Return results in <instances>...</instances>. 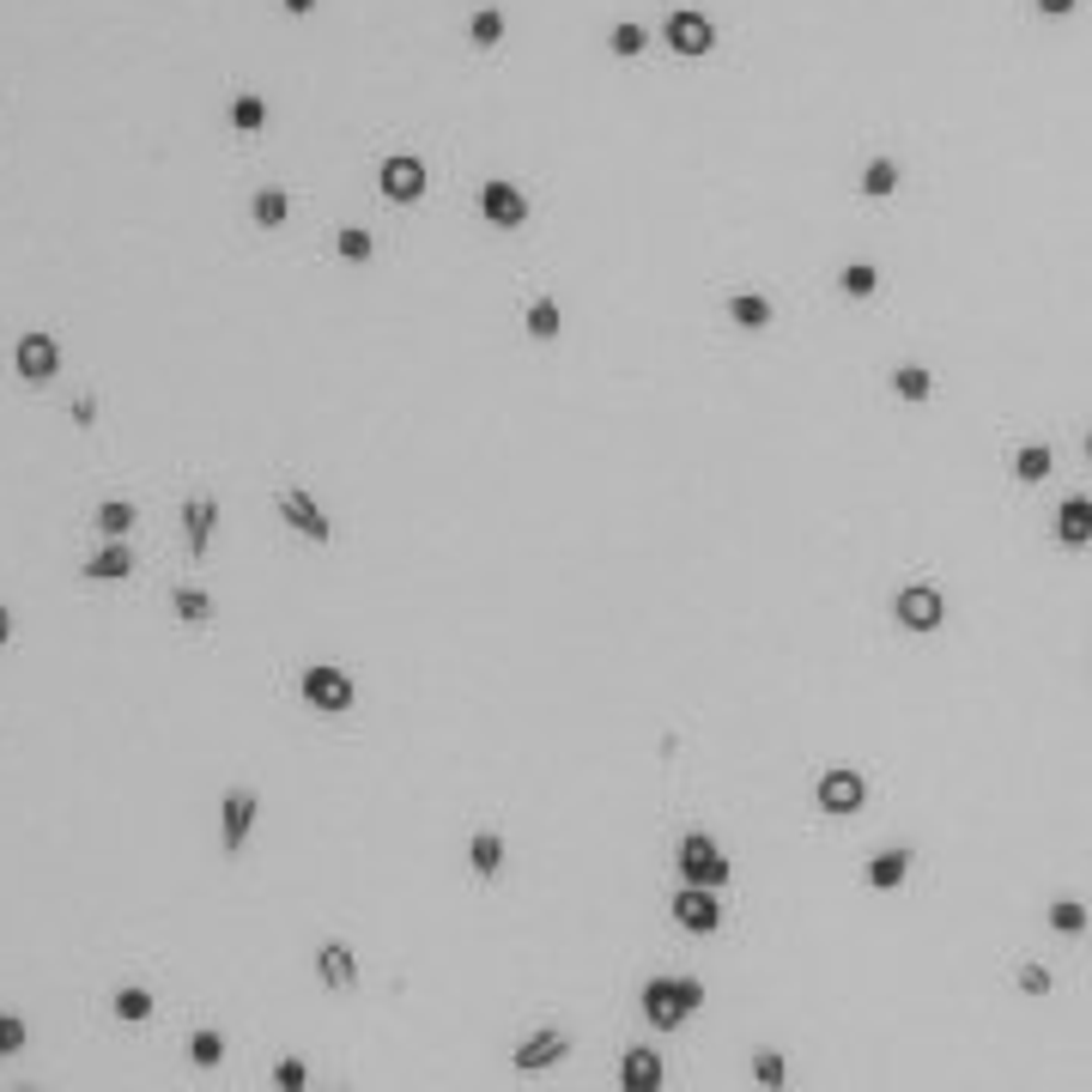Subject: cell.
I'll return each mask as SVG.
<instances>
[{
  "label": "cell",
  "mask_w": 1092,
  "mask_h": 1092,
  "mask_svg": "<svg viewBox=\"0 0 1092 1092\" xmlns=\"http://www.w3.org/2000/svg\"><path fill=\"white\" fill-rule=\"evenodd\" d=\"M637 1001H644V1020L656 1032H680L686 1020L704 1008V984H698V977H650Z\"/></svg>",
  "instance_id": "6da1fadb"
},
{
  "label": "cell",
  "mask_w": 1092,
  "mask_h": 1092,
  "mask_svg": "<svg viewBox=\"0 0 1092 1092\" xmlns=\"http://www.w3.org/2000/svg\"><path fill=\"white\" fill-rule=\"evenodd\" d=\"M674 869H680V886H704V893H716V886H728V855L716 850L711 831H686L680 850H674Z\"/></svg>",
  "instance_id": "7a4b0ae2"
},
{
  "label": "cell",
  "mask_w": 1092,
  "mask_h": 1092,
  "mask_svg": "<svg viewBox=\"0 0 1092 1092\" xmlns=\"http://www.w3.org/2000/svg\"><path fill=\"white\" fill-rule=\"evenodd\" d=\"M303 704L310 711H329V716H341V711H353V674L346 668H334V662H317V668H303Z\"/></svg>",
  "instance_id": "3957f363"
},
{
  "label": "cell",
  "mask_w": 1092,
  "mask_h": 1092,
  "mask_svg": "<svg viewBox=\"0 0 1092 1092\" xmlns=\"http://www.w3.org/2000/svg\"><path fill=\"white\" fill-rule=\"evenodd\" d=\"M814 802H819V814H838V819L862 814V802H869V777L850 771V765H831V771H819Z\"/></svg>",
  "instance_id": "277c9868"
},
{
  "label": "cell",
  "mask_w": 1092,
  "mask_h": 1092,
  "mask_svg": "<svg viewBox=\"0 0 1092 1092\" xmlns=\"http://www.w3.org/2000/svg\"><path fill=\"white\" fill-rule=\"evenodd\" d=\"M255 814H262L255 790H250V783H231V790H225V802H219V843H225V855H243V843H250V831H255Z\"/></svg>",
  "instance_id": "5b68a950"
},
{
  "label": "cell",
  "mask_w": 1092,
  "mask_h": 1092,
  "mask_svg": "<svg viewBox=\"0 0 1092 1092\" xmlns=\"http://www.w3.org/2000/svg\"><path fill=\"white\" fill-rule=\"evenodd\" d=\"M893 619L905 632H934V625L947 619V595L934 589V583H905V589L893 595Z\"/></svg>",
  "instance_id": "8992f818"
},
{
  "label": "cell",
  "mask_w": 1092,
  "mask_h": 1092,
  "mask_svg": "<svg viewBox=\"0 0 1092 1092\" xmlns=\"http://www.w3.org/2000/svg\"><path fill=\"white\" fill-rule=\"evenodd\" d=\"M274 510H279V522H286L291 534L317 540V547H329V540H334V522H329V516H322V504L310 498V492H298V486L274 492Z\"/></svg>",
  "instance_id": "52a82bcc"
},
{
  "label": "cell",
  "mask_w": 1092,
  "mask_h": 1092,
  "mask_svg": "<svg viewBox=\"0 0 1092 1092\" xmlns=\"http://www.w3.org/2000/svg\"><path fill=\"white\" fill-rule=\"evenodd\" d=\"M662 37H668L674 55H686V61H704V55L716 49V25L698 7H680V13H668V25H662Z\"/></svg>",
  "instance_id": "ba28073f"
},
{
  "label": "cell",
  "mask_w": 1092,
  "mask_h": 1092,
  "mask_svg": "<svg viewBox=\"0 0 1092 1092\" xmlns=\"http://www.w3.org/2000/svg\"><path fill=\"white\" fill-rule=\"evenodd\" d=\"M425 183H432V176H425V159H413V152L382 159V171H377V188L395 200V207H413V200L425 195Z\"/></svg>",
  "instance_id": "9c48e42d"
},
{
  "label": "cell",
  "mask_w": 1092,
  "mask_h": 1092,
  "mask_svg": "<svg viewBox=\"0 0 1092 1092\" xmlns=\"http://www.w3.org/2000/svg\"><path fill=\"white\" fill-rule=\"evenodd\" d=\"M13 370H19L25 382H55V370H61V346H55V334H43V329L19 334Z\"/></svg>",
  "instance_id": "30bf717a"
},
{
  "label": "cell",
  "mask_w": 1092,
  "mask_h": 1092,
  "mask_svg": "<svg viewBox=\"0 0 1092 1092\" xmlns=\"http://www.w3.org/2000/svg\"><path fill=\"white\" fill-rule=\"evenodd\" d=\"M668 917L680 922L686 934H716L723 929V905H716V893H704V886H680L668 905Z\"/></svg>",
  "instance_id": "8fae6325"
},
{
  "label": "cell",
  "mask_w": 1092,
  "mask_h": 1092,
  "mask_svg": "<svg viewBox=\"0 0 1092 1092\" xmlns=\"http://www.w3.org/2000/svg\"><path fill=\"white\" fill-rule=\"evenodd\" d=\"M571 1056V1038L559 1026H547V1032H534V1038H522L510 1050V1068L516 1074H540V1068H559Z\"/></svg>",
  "instance_id": "7c38bea8"
},
{
  "label": "cell",
  "mask_w": 1092,
  "mask_h": 1092,
  "mask_svg": "<svg viewBox=\"0 0 1092 1092\" xmlns=\"http://www.w3.org/2000/svg\"><path fill=\"white\" fill-rule=\"evenodd\" d=\"M480 212H486V225H498V231H516V225L528 219V195L516 183H504V176H492V183L480 188Z\"/></svg>",
  "instance_id": "4fadbf2b"
},
{
  "label": "cell",
  "mask_w": 1092,
  "mask_h": 1092,
  "mask_svg": "<svg viewBox=\"0 0 1092 1092\" xmlns=\"http://www.w3.org/2000/svg\"><path fill=\"white\" fill-rule=\"evenodd\" d=\"M668 1068H662L656 1044H632V1050L619 1056V1092H662Z\"/></svg>",
  "instance_id": "5bb4252c"
},
{
  "label": "cell",
  "mask_w": 1092,
  "mask_h": 1092,
  "mask_svg": "<svg viewBox=\"0 0 1092 1092\" xmlns=\"http://www.w3.org/2000/svg\"><path fill=\"white\" fill-rule=\"evenodd\" d=\"M212 528H219V498H212V492H188L183 498V540H188V553L195 559H207Z\"/></svg>",
  "instance_id": "9a60e30c"
},
{
  "label": "cell",
  "mask_w": 1092,
  "mask_h": 1092,
  "mask_svg": "<svg viewBox=\"0 0 1092 1092\" xmlns=\"http://www.w3.org/2000/svg\"><path fill=\"white\" fill-rule=\"evenodd\" d=\"M910 862H917V855H910L905 843H886V850H874V855H869V869H862L869 893H898V886L910 881Z\"/></svg>",
  "instance_id": "2e32d148"
},
{
  "label": "cell",
  "mask_w": 1092,
  "mask_h": 1092,
  "mask_svg": "<svg viewBox=\"0 0 1092 1092\" xmlns=\"http://www.w3.org/2000/svg\"><path fill=\"white\" fill-rule=\"evenodd\" d=\"M317 977H322V989L346 996V989L358 984V953L346 947V941H322L317 947Z\"/></svg>",
  "instance_id": "e0dca14e"
},
{
  "label": "cell",
  "mask_w": 1092,
  "mask_h": 1092,
  "mask_svg": "<svg viewBox=\"0 0 1092 1092\" xmlns=\"http://www.w3.org/2000/svg\"><path fill=\"white\" fill-rule=\"evenodd\" d=\"M1056 547H1092V498H1062L1050 516Z\"/></svg>",
  "instance_id": "ac0fdd59"
},
{
  "label": "cell",
  "mask_w": 1092,
  "mask_h": 1092,
  "mask_svg": "<svg viewBox=\"0 0 1092 1092\" xmlns=\"http://www.w3.org/2000/svg\"><path fill=\"white\" fill-rule=\"evenodd\" d=\"M134 571V553H128V540H110V547H97L92 559L80 565V577L85 583H122Z\"/></svg>",
  "instance_id": "d6986e66"
},
{
  "label": "cell",
  "mask_w": 1092,
  "mask_h": 1092,
  "mask_svg": "<svg viewBox=\"0 0 1092 1092\" xmlns=\"http://www.w3.org/2000/svg\"><path fill=\"white\" fill-rule=\"evenodd\" d=\"M92 522H97V534H104V540H128L134 522H140V504H134V498H104Z\"/></svg>",
  "instance_id": "ffe728a7"
},
{
  "label": "cell",
  "mask_w": 1092,
  "mask_h": 1092,
  "mask_svg": "<svg viewBox=\"0 0 1092 1092\" xmlns=\"http://www.w3.org/2000/svg\"><path fill=\"white\" fill-rule=\"evenodd\" d=\"M468 869H474L480 881H498V869H504V838H498L492 826L468 838Z\"/></svg>",
  "instance_id": "44dd1931"
},
{
  "label": "cell",
  "mask_w": 1092,
  "mask_h": 1092,
  "mask_svg": "<svg viewBox=\"0 0 1092 1092\" xmlns=\"http://www.w3.org/2000/svg\"><path fill=\"white\" fill-rule=\"evenodd\" d=\"M1050 468H1056L1050 444H1020V449H1013V480H1020V486H1044V480H1050Z\"/></svg>",
  "instance_id": "7402d4cb"
},
{
  "label": "cell",
  "mask_w": 1092,
  "mask_h": 1092,
  "mask_svg": "<svg viewBox=\"0 0 1092 1092\" xmlns=\"http://www.w3.org/2000/svg\"><path fill=\"white\" fill-rule=\"evenodd\" d=\"M728 317H735V329L759 334V329H771L777 310H771V298H765V291H735V298H728Z\"/></svg>",
  "instance_id": "603a6c76"
},
{
  "label": "cell",
  "mask_w": 1092,
  "mask_h": 1092,
  "mask_svg": "<svg viewBox=\"0 0 1092 1092\" xmlns=\"http://www.w3.org/2000/svg\"><path fill=\"white\" fill-rule=\"evenodd\" d=\"M250 219L262 225V231H279V225L291 219V195H286V188H255V195H250Z\"/></svg>",
  "instance_id": "cb8c5ba5"
},
{
  "label": "cell",
  "mask_w": 1092,
  "mask_h": 1092,
  "mask_svg": "<svg viewBox=\"0 0 1092 1092\" xmlns=\"http://www.w3.org/2000/svg\"><path fill=\"white\" fill-rule=\"evenodd\" d=\"M752 1087H759V1092H783V1087H790V1062H783V1050H771V1044H759V1050H752Z\"/></svg>",
  "instance_id": "d4e9b609"
},
{
  "label": "cell",
  "mask_w": 1092,
  "mask_h": 1092,
  "mask_svg": "<svg viewBox=\"0 0 1092 1092\" xmlns=\"http://www.w3.org/2000/svg\"><path fill=\"white\" fill-rule=\"evenodd\" d=\"M893 395L910 401V407H922V401L934 395V370H922V365H893Z\"/></svg>",
  "instance_id": "484cf974"
},
{
  "label": "cell",
  "mask_w": 1092,
  "mask_h": 1092,
  "mask_svg": "<svg viewBox=\"0 0 1092 1092\" xmlns=\"http://www.w3.org/2000/svg\"><path fill=\"white\" fill-rule=\"evenodd\" d=\"M1044 922H1050V934H1087L1092 917L1080 898H1050V910H1044Z\"/></svg>",
  "instance_id": "4316f807"
},
{
  "label": "cell",
  "mask_w": 1092,
  "mask_h": 1092,
  "mask_svg": "<svg viewBox=\"0 0 1092 1092\" xmlns=\"http://www.w3.org/2000/svg\"><path fill=\"white\" fill-rule=\"evenodd\" d=\"M110 1008H116V1020H128V1026H140V1020H152V1008H159V1001H152V989H140V984H122V989H116V1001H110Z\"/></svg>",
  "instance_id": "83f0119b"
},
{
  "label": "cell",
  "mask_w": 1092,
  "mask_h": 1092,
  "mask_svg": "<svg viewBox=\"0 0 1092 1092\" xmlns=\"http://www.w3.org/2000/svg\"><path fill=\"white\" fill-rule=\"evenodd\" d=\"M231 128H238V134H262L267 128V97L262 92H238V97H231Z\"/></svg>",
  "instance_id": "f1b7e54d"
},
{
  "label": "cell",
  "mask_w": 1092,
  "mask_h": 1092,
  "mask_svg": "<svg viewBox=\"0 0 1092 1092\" xmlns=\"http://www.w3.org/2000/svg\"><path fill=\"white\" fill-rule=\"evenodd\" d=\"M171 613L183 619V625H207V619H212V595L195 589V583H188V589H171Z\"/></svg>",
  "instance_id": "f546056e"
},
{
  "label": "cell",
  "mask_w": 1092,
  "mask_h": 1092,
  "mask_svg": "<svg viewBox=\"0 0 1092 1092\" xmlns=\"http://www.w3.org/2000/svg\"><path fill=\"white\" fill-rule=\"evenodd\" d=\"M862 195H869V200L898 195V159H869V164H862Z\"/></svg>",
  "instance_id": "4dcf8cb0"
},
{
  "label": "cell",
  "mask_w": 1092,
  "mask_h": 1092,
  "mask_svg": "<svg viewBox=\"0 0 1092 1092\" xmlns=\"http://www.w3.org/2000/svg\"><path fill=\"white\" fill-rule=\"evenodd\" d=\"M522 329L534 334V341H559L565 317H559V303H553V298H534V303H528V317H522Z\"/></svg>",
  "instance_id": "1f68e13d"
},
{
  "label": "cell",
  "mask_w": 1092,
  "mask_h": 1092,
  "mask_svg": "<svg viewBox=\"0 0 1092 1092\" xmlns=\"http://www.w3.org/2000/svg\"><path fill=\"white\" fill-rule=\"evenodd\" d=\"M334 250H341V262L365 267L370 255H377V243H370V231H365V225H341V231H334Z\"/></svg>",
  "instance_id": "d6a6232c"
},
{
  "label": "cell",
  "mask_w": 1092,
  "mask_h": 1092,
  "mask_svg": "<svg viewBox=\"0 0 1092 1092\" xmlns=\"http://www.w3.org/2000/svg\"><path fill=\"white\" fill-rule=\"evenodd\" d=\"M838 291H843V298H874V291H881V267H874V262H850L838 274Z\"/></svg>",
  "instance_id": "836d02e7"
},
{
  "label": "cell",
  "mask_w": 1092,
  "mask_h": 1092,
  "mask_svg": "<svg viewBox=\"0 0 1092 1092\" xmlns=\"http://www.w3.org/2000/svg\"><path fill=\"white\" fill-rule=\"evenodd\" d=\"M188 1062H195V1068H219L225 1062V1032H212V1026L188 1032Z\"/></svg>",
  "instance_id": "e575fe53"
},
{
  "label": "cell",
  "mask_w": 1092,
  "mask_h": 1092,
  "mask_svg": "<svg viewBox=\"0 0 1092 1092\" xmlns=\"http://www.w3.org/2000/svg\"><path fill=\"white\" fill-rule=\"evenodd\" d=\"M607 49H613L619 61H632V55H644V49H650V31L625 19V25H613V31H607Z\"/></svg>",
  "instance_id": "d590c367"
},
{
  "label": "cell",
  "mask_w": 1092,
  "mask_h": 1092,
  "mask_svg": "<svg viewBox=\"0 0 1092 1092\" xmlns=\"http://www.w3.org/2000/svg\"><path fill=\"white\" fill-rule=\"evenodd\" d=\"M468 37H474V49H492V43H504V13H498V7H480L474 25H468Z\"/></svg>",
  "instance_id": "8d00e7d4"
},
{
  "label": "cell",
  "mask_w": 1092,
  "mask_h": 1092,
  "mask_svg": "<svg viewBox=\"0 0 1092 1092\" xmlns=\"http://www.w3.org/2000/svg\"><path fill=\"white\" fill-rule=\"evenodd\" d=\"M310 1087V1062L303 1056H279L274 1062V1092H303Z\"/></svg>",
  "instance_id": "74e56055"
},
{
  "label": "cell",
  "mask_w": 1092,
  "mask_h": 1092,
  "mask_svg": "<svg viewBox=\"0 0 1092 1092\" xmlns=\"http://www.w3.org/2000/svg\"><path fill=\"white\" fill-rule=\"evenodd\" d=\"M1013 984H1020V996H1032V1001H1038V996H1050V989H1056V977L1044 972L1038 959H1026L1020 972H1013Z\"/></svg>",
  "instance_id": "f35d334b"
},
{
  "label": "cell",
  "mask_w": 1092,
  "mask_h": 1092,
  "mask_svg": "<svg viewBox=\"0 0 1092 1092\" xmlns=\"http://www.w3.org/2000/svg\"><path fill=\"white\" fill-rule=\"evenodd\" d=\"M25 1038H31L25 1020H19V1013H0V1056H19V1050H25Z\"/></svg>",
  "instance_id": "ab89813d"
},
{
  "label": "cell",
  "mask_w": 1092,
  "mask_h": 1092,
  "mask_svg": "<svg viewBox=\"0 0 1092 1092\" xmlns=\"http://www.w3.org/2000/svg\"><path fill=\"white\" fill-rule=\"evenodd\" d=\"M73 425H97V395H80V401H73Z\"/></svg>",
  "instance_id": "60d3db41"
},
{
  "label": "cell",
  "mask_w": 1092,
  "mask_h": 1092,
  "mask_svg": "<svg viewBox=\"0 0 1092 1092\" xmlns=\"http://www.w3.org/2000/svg\"><path fill=\"white\" fill-rule=\"evenodd\" d=\"M1038 13L1044 19H1068V13H1074V0H1038Z\"/></svg>",
  "instance_id": "b9f144b4"
},
{
  "label": "cell",
  "mask_w": 1092,
  "mask_h": 1092,
  "mask_svg": "<svg viewBox=\"0 0 1092 1092\" xmlns=\"http://www.w3.org/2000/svg\"><path fill=\"white\" fill-rule=\"evenodd\" d=\"M286 13H291V19H303V13H317V0H286Z\"/></svg>",
  "instance_id": "7bdbcfd3"
},
{
  "label": "cell",
  "mask_w": 1092,
  "mask_h": 1092,
  "mask_svg": "<svg viewBox=\"0 0 1092 1092\" xmlns=\"http://www.w3.org/2000/svg\"><path fill=\"white\" fill-rule=\"evenodd\" d=\"M7 637H13V613H7V607H0V644H7Z\"/></svg>",
  "instance_id": "ee69618b"
},
{
  "label": "cell",
  "mask_w": 1092,
  "mask_h": 1092,
  "mask_svg": "<svg viewBox=\"0 0 1092 1092\" xmlns=\"http://www.w3.org/2000/svg\"><path fill=\"white\" fill-rule=\"evenodd\" d=\"M322 1092H346V1087H322Z\"/></svg>",
  "instance_id": "f6af8a7d"
},
{
  "label": "cell",
  "mask_w": 1092,
  "mask_h": 1092,
  "mask_svg": "<svg viewBox=\"0 0 1092 1092\" xmlns=\"http://www.w3.org/2000/svg\"><path fill=\"white\" fill-rule=\"evenodd\" d=\"M1087 456H1092V432H1087Z\"/></svg>",
  "instance_id": "bcb514c9"
},
{
  "label": "cell",
  "mask_w": 1092,
  "mask_h": 1092,
  "mask_svg": "<svg viewBox=\"0 0 1092 1092\" xmlns=\"http://www.w3.org/2000/svg\"><path fill=\"white\" fill-rule=\"evenodd\" d=\"M13 1092H31V1087H13Z\"/></svg>",
  "instance_id": "7dc6e473"
}]
</instances>
